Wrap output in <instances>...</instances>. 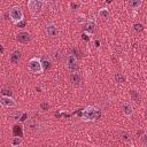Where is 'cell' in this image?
Instances as JSON below:
<instances>
[{"label": "cell", "mask_w": 147, "mask_h": 147, "mask_svg": "<svg viewBox=\"0 0 147 147\" xmlns=\"http://www.w3.org/2000/svg\"><path fill=\"white\" fill-rule=\"evenodd\" d=\"M100 116V111L95 108V107H92V106H87L83 113H82V117L84 121L88 122V121H94L98 117Z\"/></svg>", "instance_id": "2"}, {"label": "cell", "mask_w": 147, "mask_h": 147, "mask_svg": "<svg viewBox=\"0 0 147 147\" xmlns=\"http://www.w3.org/2000/svg\"><path fill=\"white\" fill-rule=\"evenodd\" d=\"M115 80H116L117 83H123V82L125 80V78H124V76H123L122 74H116V75H115Z\"/></svg>", "instance_id": "21"}, {"label": "cell", "mask_w": 147, "mask_h": 147, "mask_svg": "<svg viewBox=\"0 0 147 147\" xmlns=\"http://www.w3.org/2000/svg\"><path fill=\"white\" fill-rule=\"evenodd\" d=\"M1 18H2V16H1V15H0V23H1V21H2V20H1Z\"/></svg>", "instance_id": "30"}, {"label": "cell", "mask_w": 147, "mask_h": 147, "mask_svg": "<svg viewBox=\"0 0 147 147\" xmlns=\"http://www.w3.org/2000/svg\"><path fill=\"white\" fill-rule=\"evenodd\" d=\"M87 20H86V17L84 16V15H78L77 16V22L78 23H85Z\"/></svg>", "instance_id": "24"}, {"label": "cell", "mask_w": 147, "mask_h": 147, "mask_svg": "<svg viewBox=\"0 0 147 147\" xmlns=\"http://www.w3.org/2000/svg\"><path fill=\"white\" fill-rule=\"evenodd\" d=\"M28 69H29L32 74H41V72L44 71V69H42L40 59H38V57H32V59H30L29 62H28Z\"/></svg>", "instance_id": "4"}, {"label": "cell", "mask_w": 147, "mask_h": 147, "mask_svg": "<svg viewBox=\"0 0 147 147\" xmlns=\"http://www.w3.org/2000/svg\"><path fill=\"white\" fill-rule=\"evenodd\" d=\"M21 142H22V138H21V137H15L14 139H11L10 145H11L13 147H17V146H18Z\"/></svg>", "instance_id": "20"}, {"label": "cell", "mask_w": 147, "mask_h": 147, "mask_svg": "<svg viewBox=\"0 0 147 147\" xmlns=\"http://www.w3.org/2000/svg\"><path fill=\"white\" fill-rule=\"evenodd\" d=\"M45 1L42 0H29L26 6H28V9L30 11V14L36 17V16H39L44 9V6H45Z\"/></svg>", "instance_id": "1"}, {"label": "cell", "mask_w": 147, "mask_h": 147, "mask_svg": "<svg viewBox=\"0 0 147 147\" xmlns=\"http://www.w3.org/2000/svg\"><path fill=\"white\" fill-rule=\"evenodd\" d=\"M127 5H129V7L131 9H138L142 5V1L141 0H131V1H129Z\"/></svg>", "instance_id": "16"}, {"label": "cell", "mask_w": 147, "mask_h": 147, "mask_svg": "<svg viewBox=\"0 0 147 147\" xmlns=\"http://www.w3.org/2000/svg\"><path fill=\"white\" fill-rule=\"evenodd\" d=\"M25 127L31 132H37L41 127V123L34 118H29L28 121H25Z\"/></svg>", "instance_id": "6"}, {"label": "cell", "mask_w": 147, "mask_h": 147, "mask_svg": "<svg viewBox=\"0 0 147 147\" xmlns=\"http://www.w3.org/2000/svg\"><path fill=\"white\" fill-rule=\"evenodd\" d=\"M82 37H83V39H84V40H86V41H88V40H90V38H88V34H87V33H85V32H83Z\"/></svg>", "instance_id": "27"}, {"label": "cell", "mask_w": 147, "mask_h": 147, "mask_svg": "<svg viewBox=\"0 0 147 147\" xmlns=\"http://www.w3.org/2000/svg\"><path fill=\"white\" fill-rule=\"evenodd\" d=\"M20 59H21V53H20L18 51H14V52L11 53L10 57H9V61L15 64V63H18Z\"/></svg>", "instance_id": "15"}, {"label": "cell", "mask_w": 147, "mask_h": 147, "mask_svg": "<svg viewBox=\"0 0 147 147\" xmlns=\"http://www.w3.org/2000/svg\"><path fill=\"white\" fill-rule=\"evenodd\" d=\"M2 53H3V47L0 45V54H2Z\"/></svg>", "instance_id": "29"}, {"label": "cell", "mask_w": 147, "mask_h": 147, "mask_svg": "<svg viewBox=\"0 0 147 147\" xmlns=\"http://www.w3.org/2000/svg\"><path fill=\"white\" fill-rule=\"evenodd\" d=\"M70 82L74 84V85H79L80 82H82V76L78 71H71L70 74Z\"/></svg>", "instance_id": "11"}, {"label": "cell", "mask_w": 147, "mask_h": 147, "mask_svg": "<svg viewBox=\"0 0 147 147\" xmlns=\"http://www.w3.org/2000/svg\"><path fill=\"white\" fill-rule=\"evenodd\" d=\"M95 28H96V24H95V22L92 21V20H88V21H86V22L84 23V32L87 33L88 36L92 34V33H94Z\"/></svg>", "instance_id": "10"}, {"label": "cell", "mask_w": 147, "mask_h": 147, "mask_svg": "<svg viewBox=\"0 0 147 147\" xmlns=\"http://www.w3.org/2000/svg\"><path fill=\"white\" fill-rule=\"evenodd\" d=\"M122 110H123V114H124L125 116H127V117L132 116V114H133V107H132L130 103H123Z\"/></svg>", "instance_id": "12"}, {"label": "cell", "mask_w": 147, "mask_h": 147, "mask_svg": "<svg viewBox=\"0 0 147 147\" xmlns=\"http://www.w3.org/2000/svg\"><path fill=\"white\" fill-rule=\"evenodd\" d=\"M53 57H54V60H55V61H59V60L62 57L61 52H60V51H55V52L53 53Z\"/></svg>", "instance_id": "22"}, {"label": "cell", "mask_w": 147, "mask_h": 147, "mask_svg": "<svg viewBox=\"0 0 147 147\" xmlns=\"http://www.w3.org/2000/svg\"><path fill=\"white\" fill-rule=\"evenodd\" d=\"M16 39H17V41L21 42V44H28V42H30V40H31V34H30V32H28V31H21V32L17 33Z\"/></svg>", "instance_id": "9"}, {"label": "cell", "mask_w": 147, "mask_h": 147, "mask_svg": "<svg viewBox=\"0 0 147 147\" xmlns=\"http://www.w3.org/2000/svg\"><path fill=\"white\" fill-rule=\"evenodd\" d=\"M9 17L13 21V23H15V24H18L20 22L24 21V14H23L21 7H18V6L11 7L9 10Z\"/></svg>", "instance_id": "3"}, {"label": "cell", "mask_w": 147, "mask_h": 147, "mask_svg": "<svg viewBox=\"0 0 147 147\" xmlns=\"http://www.w3.org/2000/svg\"><path fill=\"white\" fill-rule=\"evenodd\" d=\"M78 6H79L78 3H74V2L70 3V7H71V8H78Z\"/></svg>", "instance_id": "28"}, {"label": "cell", "mask_w": 147, "mask_h": 147, "mask_svg": "<svg viewBox=\"0 0 147 147\" xmlns=\"http://www.w3.org/2000/svg\"><path fill=\"white\" fill-rule=\"evenodd\" d=\"M64 63H65V68L71 70V71H75V69L77 68V57L72 54H68L64 59Z\"/></svg>", "instance_id": "5"}, {"label": "cell", "mask_w": 147, "mask_h": 147, "mask_svg": "<svg viewBox=\"0 0 147 147\" xmlns=\"http://www.w3.org/2000/svg\"><path fill=\"white\" fill-rule=\"evenodd\" d=\"M109 15H110V13H109V10H108L107 8H101V9L99 10V16H100L101 18H108Z\"/></svg>", "instance_id": "17"}, {"label": "cell", "mask_w": 147, "mask_h": 147, "mask_svg": "<svg viewBox=\"0 0 147 147\" xmlns=\"http://www.w3.org/2000/svg\"><path fill=\"white\" fill-rule=\"evenodd\" d=\"M130 95H131V98L133 99V101L134 102H140V95H139V93L137 92V91H134V90H131L130 91Z\"/></svg>", "instance_id": "18"}, {"label": "cell", "mask_w": 147, "mask_h": 147, "mask_svg": "<svg viewBox=\"0 0 147 147\" xmlns=\"http://www.w3.org/2000/svg\"><path fill=\"white\" fill-rule=\"evenodd\" d=\"M140 141H141V144L144 146L147 145V136H146V133H142V136L140 137Z\"/></svg>", "instance_id": "25"}, {"label": "cell", "mask_w": 147, "mask_h": 147, "mask_svg": "<svg viewBox=\"0 0 147 147\" xmlns=\"http://www.w3.org/2000/svg\"><path fill=\"white\" fill-rule=\"evenodd\" d=\"M22 115H23V110L18 109V110H14L13 113L9 114V118L11 121H18L22 118Z\"/></svg>", "instance_id": "13"}, {"label": "cell", "mask_w": 147, "mask_h": 147, "mask_svg": "<svg viewBox=\"0 0 147 147\" xmlns=\"http://www.w3.org/2000/svg\"><path fill=\"white\" fill-rule=\"evenodd\" d=\"M40 62H41V65H42V69H44V70H46V69H48V68L51 67V62H49V60L46 59V57H44L42 60H40Z\"/></svg>", "instance_id": "19"}, {"label": "cell", "mask_w": 147, "mask_h": 147, "mask_svg": "<svg viewBox=\"0 0 147 147\" xmlns=\"http://www.w3.org/2000/svg\"><path fill=\"white\" fill-rule=\"evenodd\" d=\"M40 108H41L42 110H47V109L49 108V105H48V103H46V102H42V103L40 105Z\"/></svg>", "instance_id": "26"}, {"label": "cell", "mask_w": 147, "mask_h": 147, "mask_svg": "<svg viewBox=\"0 0 147 147\" xmlns=\"http://www.w3.org/2000/svg\"><path fill=\"white\" fill-rule=\"evenodd\" d=\"M118 137H119V139L123 141V142H130L131 141V136L126 132V131H119L118 132Z\"/></svg>", "instance_id": "14"}, {"label": "cell", "mask_w": 147, "mask_h": 147, "mask_svg": "<svg viewBox=\"0 0 147 147\" xmlns=\"http://www.w3.org/2000/svg\"><path fill=\"white\" fill-rule=\"evenodd\" d=\"M0 105L3 106V107L10 108V107H15L16 106V102H15V100L11 96H9V95H2V96H0Z\"/></svg>", "instance_id": "8"}, {"label": "cell", "mask_w": 147, "mask_h": 147, "mask_svg": "<svg viewBox=\"0 0 147 147\" xmlns=\"http://www.w3.org/2000/svg\"><path fill=\"white\" fill-rule=\"evenodd\" d=\"M133 28H134V30H136L137 32H141V31L144 30V25H142V24H140V23L134 24V25H133Z\"/></svg>", "instance_id": "23"}, {"label": "cell", "mask_w": 147, "mask_h": 147, "mask_svg": "<svg viewBox=\"0 0 147 147\" xmlns=\"http://www.w3.org/2000/svg\"><path fill=\"white\" fill-rule=\"evenodd\" d=\"M45 31H46L47 36H48V37H52V38L56 37V36L59 34L57 26H56L54 23H47V24L45 25Z\"/></svg>", "instance_id": "7"}, {"label": "cell", "mask_w": 147, "mask_h": 147, "mask_svg": "<svg viewBox=\"0 0 147 147\" xmlns=\"http://www.w3.org/2000/svg\"><path fill=\"white\" fill-rule=\"evenodd\" d=\"M0 107H1V105H0Z\"/></svg>", "instance_id": "31"}]
</instances>
